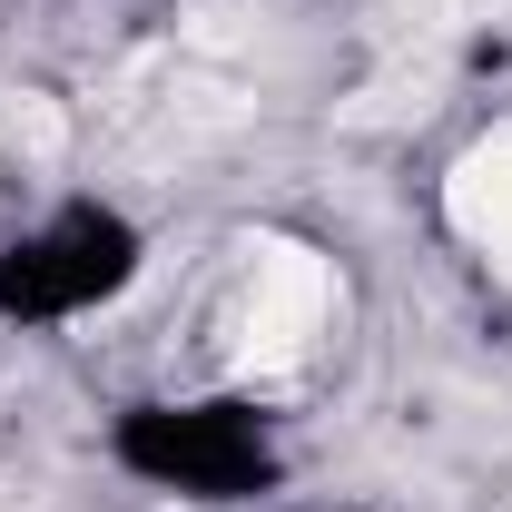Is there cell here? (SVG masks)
Returning a JSON list of instances; mask_svg holds the SVG:
<instances>
[{"label":"cell","mask_w":512,"mask_h":512,"mask_svg":"<svg viewBox=\"0 0 512 512\" xmlns=\"http://www.w3.org/2000/svg\"><path fill=\"white\" fill-rule=\"evenodd\" d=\"M119 276H128V227H109V217H69V227L30 237V247L0 266V306H10V316H69V306L109 296Z\"/></svg>","instance_id":"6da1fadb"},{"label":"cell","mask_w":512,"mask_h":512,"mask_svg":"<svg viewBox=\"0 0 512 512\" xmlns=\"http://www.w3.org/2000/svg\"><path fill=\"white\" fill-rule=\"evenodd\" d=\"M128 463L158 473V483H188V493H237L266 473V434L247 414H138L128 424Z\"/></svg>","instance_id":"7a4b0ae2"}]
</instances>
